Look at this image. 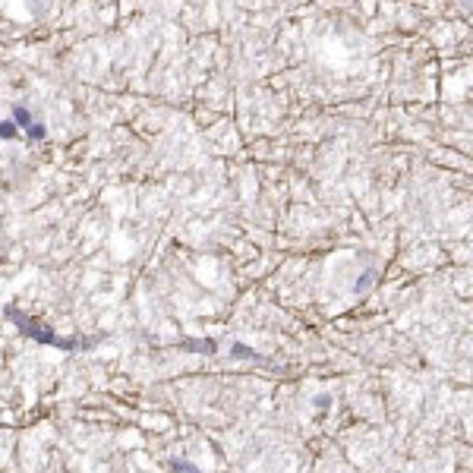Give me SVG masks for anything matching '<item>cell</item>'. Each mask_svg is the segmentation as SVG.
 Returning a JSON list of instances; mask_svg holds the SVG:
<instances>
[{
    "label": "cell",
    "instance_id": "cell-1",
    "mask_svg": "<svg viewBox=\"0 0 473 473\" xmlns=\"http://www.w3.org/2000/svg\"><path fill=\"white\" fill-rule=\"evenodd\" d=\"M4 316H7L26 338L38 341V344H48V347H57V350H66V353H82V350H88V347H95V338H60L57 332L51 328V325H41V322L29 319V316L19 313L16 306H7Z\"/></svg>",
    "mask_w": 473,
    "mask_h": 473
},
{
    "label": "cell",
    "instance_id": "cell-2",
    "mask_svg": "<svg viewBox=\"0 0 473 473\" xmlns=\"http://www.w3.org/2000/svg\"><path fill=\"white\" fill-rule=\"evenodd\" d=\"M13 123H16V126H19V130H22V133H26V130H29V126L35 123V120H32V111H29V107H26V104H16V107H13Z\"/></svg>",
    "mask_w": 473,
    "mask_h": 473
},
{
    "label": "cell",
    "instance_id": "cell-3",
    "mask_svg": "<svg viewBox=\"0 0 473 473\" xmlns=\"http://www.w3.org/2000/svg\"><path fill=\"white\" fill-rule=\"evenodd\" d=\"M26 136H29V142H41V139L48 136V126H44L41 120H35L29 130H26Z\"/></svg>",
    "mask_w": 473,
    "mask_h": 473
},
{
    "label": "cell",
    "instance_id": "cell-4",
    "mask_svg": "<svg viewBox=\"0 0 473 473\" xmlns=\"http://www.w3.org/2000/svg\"><path fill=\"white\" fill-rule=\"evenodd\" d=\"M16 136H19V126L13 123V117H10V120H0V139L10 142V139H16Z\"/></svg>",
    "mask_w": 473,
    "mask_h": 473
},
{
    "label": "cell",
    "instance_id": "cell-5",
    "mask_svg": "<svg viewBox=\"0 0 473 473\" xmlns=\"http://www.w3.org/2000/svg\"><path fill=\"white\" fill-rule=\"evenodd\" d=\"M230 350H233L230 357H236V360H259V357H256V350H252V347H243V344H233Z\"/></svg>",
    "mask_w": 473,
    "mask_h": 473
},
{
    "label": "cell",
    "instance_id": "cell-6",
    "mask_svg": "<svg viewBox=\"0 0 473 473\" xmlns=\"http://www.w3.org/2000/svg\"><path fill=\"white\" fill-rule=\"evenodd\" d=\"M171 470H174V473H202V470H196L190 461H180V458L171 461Z\"/></svg>",
    "mask_w": 473,
    "mask_h": 473
},
{
    "label": "cell",
    "instance_id": "cell-7",
    "mask_svg": "<svg viewBox=\"0 0 473 473\" xmlns=\"http://www.w3.org/2000/svg\"><path fill=\"white\" fill-rule=\"evenodd\" d=\"M375 281V271H363V278L357 281V294H363V290H369V284Z\"/></svg>",
    "mask_w": 473,
    "mask_h": 473
},
{
    "label": "cell",
    "instance_id": "cell-8",
    "mask_svg": "<svg viewBox=\"0 0 473 473\" xmlns=\"http://www.w3.org/2000/svg\"><path fill=\"white\" fill-rule=\"evenodd\" d=\"M316 404H319L322 410H328V404H332V397H328V394H322V397H316Z\"/></svg>",
    "mask_w": 473,
    "mask_h": 473
}]
</instances>
